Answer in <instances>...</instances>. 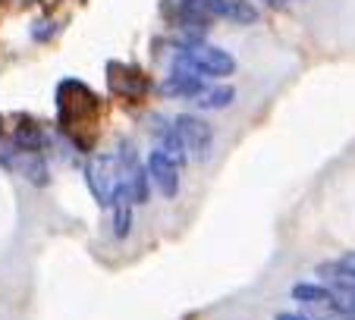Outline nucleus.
<instances>
[{"mask_svg":"<svg viewBox=\"0 0 355 320\" xmlns=\"http://www.w3.org/2000/svg\"><path fill=\"white\" fill-rule=\"evenodd\" d=\"M173 69L192 73L198 79H227V75L236 73V60L214 44H186L176 47Z\"/></svg>","mask_w":355,"mask_h":320,"instance_id":"nucleus-1","label":"nucleus"},{"mask_svg":"<svg viewBox=\"0 0 355 320\" xmlns=\"http://www.w3.org/2000/svg\"><path fill=\"white\" fill-rule=\"evenodd\" d=\"M114 160H116V186L129 195L132 204H145L148 195H151V186H148L145 163L139 160V151H135L132 141L123 139L120 148H116V154H114Z\"/></svg>","mask_w":355,"mask_h":320,"instance_id":"nucleus-2","label":"nucleus"},{"mask_svg":"<svg viewBox=\"0 0 355 320\" xmlns=\"http://www.w3.org/2000/svg\"><path fill=\"white\" fill-rule=\"evenodd\" d=\"M173 129H176V135H180V141H182L189 157L198 160V163L208 160L211 148H214V129H211L208 123L195 114H180L173 120Z\"/></svg>","mask_w":355,"mask_h":320,"instance_id":"nucleus-3","label":"nucleus"},{"mask_svg":"<svg viewBox=\"0 0 355 320\" xmlns=\"http://www.w3.org/2000/svg\"><path fill=\"white\" fill-rule=\"evenodd\" d=\"M82 176H85V186L92 188V195L101 201V204H107L110 195L116 188V160L114 154H92L85 160V167H82Z\"/></svg>","mask_w":355,"mask_h":320,"instance_id":"nucleus-4","label":"nucleus"},{"mask_svg":"<svg viewBox=\"0 0 355 320\" xmlns=\"http://www.w3.org/2000/svg\"><path fill=\"white\" fill-rule=\"evenodd\" d=\"M315 274L321 276V286H327L330 292L336 295H346L352 299L355 292V264H352V254H343V258H334V260H321L315 267Z\"/></svg>","mask_w":355,"mask_h":320,"instance_id":"nucleus-5","label":"nucleus"},{"mask_svg":"<svg viewBox=\"0 0 355 320\" xmlns=\"http://www.w3.org/2000/svg\"><path fill=\"white\" fill-rule=\"evenodd\" d=\"M57 100H60V120L67 129L73 126L76 116H85V110H94V107H98L94 94L76 79H67L60 88H57Z\"/></svg>","mask_w":355,"mask_h":320,"instance_id":"nucleus-6","label":"nucleus"},{"mask_svg":"<svg viewBox=\"0 0 355 320\" xmlns=\"http://www.w3.org/2000/svg\"><path fill=\"white\" fill-rule=\"evenodd\" d=\"M145 173H148V186H155L161 192V198H176L180 195V167H173L157 148L148 154Z\"/></svg>","mask_w":355,"mask_h":320,"instance_id":"nucleus-7","label":"nucleus"},{"mask_svg":"<svg viewBox=\"0 0 355 320\" xmlns=\"http://www.w3.org/2000/svg\"><path fill=\"white\" fill-rule=\"evenodd\" d=\"M148 126H151V135H155V141H157V151H161L164 157L173 163V167H186L189 154H186V148H182L180 135H176L173 120H167V116L155 114L151 120H148Z\"/></svg>","mask_w":355,"mask_h":320,"instance_id":"nucleus-8","label":"nucleus"},{"mask_svg":"<svg viewBox=\"0 0 355 320\" xmlns=\"http://www.w3.org/2000/svg\"><path fill=\"white\" fill-rule=\"evenodd\" d=\"M107 79H110V88L123 98H135L148 88V79L141 75V69L129 66V63H110L107 66Z\"/></svg>","mask_w":355,"mask_h":320,"instance_id":"nucleus-9","label":"nucleus"},{"mask_svg":"<svg viewBox=\"0 0 355 320\" xmlns=\"http://www.w3.org/2000/svg\"><path fill=\"white\" fill-rule=\"evenodd\" d=\"M107 207H110V223H114V235H116V239H129V233H132V220H135V204L129 201V195L123 192L120 186L114 188V195H110Z\"/></svg>","mask_w":355,"mask_h":320,"instance_id":"nucleus-10","label":"nucleus"},{"mask_svg":"<svg viewBox=\"0 0 355 320\" xmlns=\"http://www.w3.org/2000/svg\"><path fill=\"white\" fill-rule=\"evenodd\" d=\"M205 85H208V82L198 79V75L182 73V69H173L170 79H164L161 85H157V91H161L164 98H195Z\"/></svg>","mask_w":355,"mask_h":320,"instance_id":"nucleus-11","label":"nucleus"},{"mask_svg":"<svg viewBox=\"0 0 355 320\" xmlns=\"http://www.w3.org/2000/svg\"><path fill=\"white\" fill-rule=\"evenodd\" d=\"M13 148L16 151H26V154H38L41 148H44V132H41L38 123L22 116L13 129Z\"/></svg>","mask_w":355,"mask_h":320,"instance_id":"nucleus-12","label":"nucleus"},{"mask_svg":"<svg viewBox=\"0 0 355 320\" xmlns=\"http://www.w3.org/2000/svg\"><path fill=\"white\" fill-rule=\"evenodd\" d=\"M233 98H236V91L230 85H205L192 98V104L198 107V110H227V107L233 104Z\"/></svg>","mask_w":355,"mask_h":320,"instance_id":"nucleus-13","label":"nucleus"},{"mask_svg":"<svg viewBox=\"0 0 355 320\" xmlns=\"http://www.w3.org/2000/svg\"><path fill=\"white\" fill-rule=\"evenodd\" d=\"M289 295H293L295 301H302V305H327V301L334 299V292H330L327 286H321V283H295V286L289 289Z\"/></svg>","mask_w":355,"mask_h":320,"instance_id":"nucleus-14","label":"nucleus"},{"mask_svg":"<svg viewBox=\"0 0 355 320\" xmlns=\"http://www.w3.org/2000/svg\"><path fill=\"white\" fill-rule=\"evenodd\" d=\"M22 170H26L28 182L32 186H47V179H51V173H47V163L41 154H32V157H26V163H22Z\"/></svg>","mask_w":355,"mask_h":320,"instance_id":"nucleus-15","label":"nucleus"},{"mask_svg":"<svg viewBox=\"0 0 355 320\" xmlns=\"http://www.w3.org/2000/svg\"><path fill=\"white\" fill-rule=\"evenodd\" d=\"M264 3H270V7H283V3H289V0H264Z\"/></svg>","mask_w":355,"mask_h":320,"instance_id":"nucleus-16","label":"nucleus"},{"mask_svg":"<svg viewBox=\"0 0 355 320\" xmlns=\"http://www.w3.org/2000/svg\"><path fill=\"white\" fill-rule=\"evenodd\" d=\"M0 132H3V116H0Z\"/></svg>","mask_w":355,"mask_h":320,"instance_id":"nucleus-17","label":"nucleus"},{"mask_svg":"<svg viewBox=\"0 0 355 320\" xmlns=\"http://www.w3.org/2000/svg\"><path fill=\"white\" fill-rule=\"evenodd\" d=\"M22 3H32V0H22Z\"/></svg>","mask_w":355,"mask_h":320,"instance_id":"nucleus-18","label":"nucleus"}]
</instances>
